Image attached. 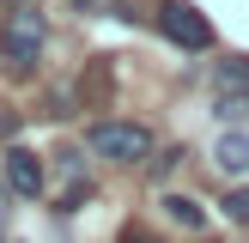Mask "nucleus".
<instances>
[{
    "label": "nucleus",
    "instance_id": "f257e3e1",
    "mask_svg": "<svg viewBox=\"0 0 249 243\" xmlns=\"http://www.w3.org/2000/svg\"><path fill=\"white\" fill-rule=\"evenodd\" d=\"M43 49H49V18H43V6L12 0L6 18H0V67H6L12 79H31L36 61H43Z\"/></svg>",
    "mask_w": 249,
    "mask_h": 243
},
{
    "label": "nucleus",
    "instance_id": "f03ea898",
    "mask_svg": "<svg viewBox=\"0 0 249 243\" xmlns=\"http://www.w3.org/2000/svg\"><path fill=\"white\" fill-rule=\"evenodd\" d=\"M85 146L109 164H140V158H152V128L146 122H91Z\"/></svg>",
    "mask_w": 249,
    "mask_h": 243
},
{
    "label": "nucleus",
    "instance_id": "7ed1b4c3",
    "mask_svg": "<svg viewBox=\"0 0 249 243\" xmlns=\"http://www.w3.org/2000/svg\"><path fill=\"white\" fill-rule=\"evenodd\" d=\"M152 24H158V36H170V43H177V49H189V55L213 49V24H207V12L195 6V0H158Z\"/></svg>",
    "mask_w": 249,
    "mask_h": 243
},
{
    "label": "nucleus",
    "instance_id": "20e7f679",
    "mask_svg": "<svg viewBox=\"0 0 249 243\" xmlns=\"http://www.w3.org/2000/svg\"><path fill=\"white\" fill-rule=\"evenodd\" d=\"M0 176H6V194H18V201H36V194L49 189V164L31 152V146H6Z\"/></svg>",
    "mask_w": 249,
    "mask_h": 243
},
{
    "label": "nucleus",
    "instance_id": "39448f33",
    "mask_svg": "<svg viewBox=\"0 0 249 243\" xmlns=\"http://www.w3.org/2000/svg\"><path fill=\"white\" fill-rule=\"evenodd\" d=\"M213 164L219 170H225V176H243V170H249V134L237 128V134H219V146H213Z\"/></svg>",
    "mask_w": 249,
    "mask_h": 243
},
{
    "label": "nucleus",
    "instance_id": "423d86ee",
    "mask_svg": "<svg viewBox=\"0 0 249 243\" xmlns=\"http://www.w3.org/2000/svg\"><path fill=\"white\" fill-rule=\"evenodd\" d=\"M213 85L219 91H249V55H225L213 67Z\"/></svg>",
    "mask_w": 249,
    "mask_h": 243
},
{
    "label": "nucleus",
    "instance_id": "0eeeda50",
    "mask_svg": "<svg viewBox=\"0 0 249 243\" xmlns=\"http://www.w3.org/2000/svg\"><path fill=\"white\" fill-rule=\"evenodd\" d=\"M164 213L177 219L182 231H201V225H207V207H201V201H189V194H164Z\"/></svg>",
    "mask_w": 249,
    "mask_h": 243
},
{
    "label": "nucleus",
    "instance_id": "6e6552de",
    "mask_svg": "<svg viewBox=\"0 0 249 243\" xmlns=\"http://www.w3.org/2000/svg\"><path fill=\"white\" fill-rule=\"evenodd\" d=\"M213 116L225 122V128H231V122H249V91H219L213 97Z\"/></svg>",
    "mask_w": 249,
    "mask_h": 243
},
{
    "label": "nucleus",
    "instance_id": "1a4fd4ad",
    "mask_svg": "<svg viewBox=\"0 0 249 243\" xmlns=\"http://www.w3.org/2000/svg\"><path fill=\"white\" fill-rule=\"evenodd\" d=\"M219 207H225V219H231V225H249V189H231Z\"/></svg>",
    "mask_w": 249,
    "mask_h": 243
},
{
    "label": "nucleus",
    "instance_id": "9d476101",
    "mask_svg": "<svg viewBox=\"0 0 249 243\" xmlns=\"http://www.w3.org/2000/svg\"><path fill=\"white\" fill-rule=\"evenodd\" d=\"M182 158H189V152H182V146H170V152H158V158H152V164H146V170H152V182H164V176H170V170H177V164H182Z\"/></svg>",
    "mask_w": 249,
    "mask_h": 243
},
{
    "label": "nucleus",
    "instance_id": "9b49d317",
    "mask_svg": "<svg viewBox=\"0 0 249 243\" xmlns=\"http://www.w3.org/2000/svg\"><path fill=\"white\" fill-rule=\"evenodd\" d=\"M73 97H79V91H73V85H61V91L49 97V116H73Z\"/></svg>",
    "mask_w": 249,
    "mask_h": 243
},
{
    "label": "nucleus",
    "instance_id": "f8f14e48",
    "mask_svg": "<svg viewBox=\"0 0 249 243\" xmlns=\"http://www.w3.org/2000/svg\"><path fill=\"white\" fill-rule=\"evenodd\" d=\"M116 243H158V237H152L146 225H122V237H116Z\"/></svg>",
    "mask_w": 249,
    "mask_h": 243
},
{
    "label": "nucleus",
    "instance_id": "ddd939ff",
    "mask_svg": "<svg viewBox=\"0 0 249 243\" xmlns=\"http://www.w3.org/2000/svg\"><path fill=\"white\" fill-rule=\"evenodd\" d=\"M0 231H6V194H0Z\"/></svg>",
    "mask_w": 249,
    "mask_h": 243
},
{
    "label": "nucleus",
    "instance_id": "4468645a",
    "mask_svg": "<svg viewBox=\"0 0 249 243\" xmlns=\"http://www.w3.org/2000/svg\"><path fill=\"white\" fill-rule=\"evenodd\" d=\"M73 6H79V12H91V6H97V0H73Z\"/></svg>",
    "mask_w": 249,
    "mask_h": 243
},
{
    "label": "nucleus",
    "instance_id": "2eb2a0df",
    "mask_svg": "<svg viewBox=\"0 0 249 243\" xmlns=\"http://www.w3.org/2000/svg\"><path fill=\"white\" fill-rule=\"evenodd\" d=\"M0 6H6V0H0Z\"/></svg>",
    "mask_w": 249,
    "mask_h": 243
}]
</instances>
